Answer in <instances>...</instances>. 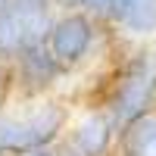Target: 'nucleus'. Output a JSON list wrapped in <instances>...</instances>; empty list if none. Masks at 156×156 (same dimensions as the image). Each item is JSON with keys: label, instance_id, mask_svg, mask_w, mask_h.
<instances>
[{"label": "nucleus", "instance_id": "nucleus-1", "mask_svg": "<svg viewBox=\"0 0 156 156\" xmlns=\"http://www.w3.org/2000/svg\"><path fill=\"white\" fill-rule=\"evenodd\" d=\"M90 103L103 106L119 122V128L156 109V41L128 50L106 72V81L97 87Z\"/></svg>", "mask_w": 156, "mask_h": 156}, {"label": "nucleus", "instance_id": "nucleus-8", "mask_svg": "<svg viewBox=\"0 0 156 156\" xmlns=\"http://www.w3.org/2000/svg\"><path fill=\"white\" fill-rule=\"evenodd\" d=\"M115 156H156V109L119 128Z\"/></svg>", "mask_w": 156, "mask_h": 156}, {"label": "nucleus", "instance_id": "nucleus-10", "mask_svg": "<svg viewBox=\"0 0 156 156\" xmlns=\"http://www.w3.org/2000/svg\"><path fill=\"white\" fill-rule=\"evenodd\" d=\"M6 3H9V0H0V9H3V6H6Z\"/></svg>", "mask_w": 156, "mask_h": 156}, {"label": "nucleus", "instance_id": "nucleus-2", "mask_svg": "<svg viewBox=\"0 0 156 156\" xmlns=\"http://www.w3.org/2000/svg\"><path fill=\"white\" fill-rule=\"evenodd\" d=\"M69 97L12 100L0 112V156H25L37 147L56 144L72 119Z\"/></svg>", "mask_w": 156, "mask_h": 156}, {"label": "nucleus", "instance_id": "nucleus-6", "mask_svg": "<svg viewBox=\"0 0 156 156\" xmlns=\"http://www.w3.org/2000/svg\"><path fill=\"white\" fill-rule=\"evenodd\" d=\"M12 72V94L16 100H41V97H56L69 84V72L56 62V56L47 50V44H31L28 50L9 62Z\"/></svg>", "mask_w": 156, "mask_h": 156}, {"label": "nucleus", "instance_id": "nucleus-4", "mask_svg": "<svg viewBox=\"0 0 156 156\" xmlns=\"http://www.w3.org/2000/svg\"><path fill=\"white\" fill-rule=\"evenodd\" d=\"M56 16L53 0H9L0 9V62L16 59L31 44H41Z\"/></svg>", "mask_w": 156, "mask_h": 156}, {"label": "nucleus", "instance_id": "nucleus-5", "mask_svg": "<svg viewBox=\"0 0 156 156\" xmlns=\"http://www.w3.org/2000/svg\"><path fill=\"white\" fill-rule=\"evenodd\" d=\"M115 140H119V122L97 106L84 103L72 112L62 137L56 140L59 156H115Z\"/></svg>", "mask_w": 156, "mask_h": 156}, {"label": "nucleus", "instance_id": "nucleus-9", "mask_svg": "<svg viewBox=\"0 0 156 156\" xmlns=\"http://www.w3.org/2000/svg\"><path fill=\"white\" fill-rule=\"evenodd\" d=\"M25 156H59V153H56V144H50V147H37V150L25 153Z\"/></svg>", "mask_w": 156, "mask_h": 156}, {"label": "nucleus", "instance_id": "nucleus-3", "mask_svg": "<svg viewBox=\"0 0 156 156\" xmlns=\"http://www.w3.org/2000/svg\"><path fill=\"white\" fill-rule=\"evenodd\" d=\"M109 34L112 31L106 25L87 16L84 9H56L44 44L69 75H78L100 56Z\"/></svg>", "mask_w": 156, "mask_h": 156}, {"label": "nucleus", "instance_id": "nucleus-7", "mask_svg": "<svg viewBox=\"0 0 156 156\" xmlns=\"http://www.w3.org/2000/svg\"><path fill=\"white\" fill-rule=\"evenodd\" d=\"M109 31L134 44L156 41V0H112Z\"/></svg>", "mask_w": 156, "mask_h": 156}]
</instances>
